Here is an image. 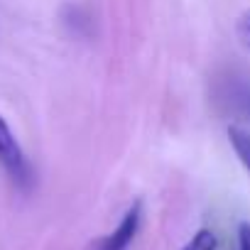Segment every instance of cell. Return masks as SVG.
I'll return each mask as SVG.
<instances>
[{
  "instance_id": "cell-1",
  "label": "cell",
  "mask_w": 250,
  "mask_h": 250,
  "mask_svg": "<svg viewBox=\"0 0 250 250\" xmlns=\"http://www.w3.org/2000/svg\"><path fill=\"white\" fill-rule=\"evenodd\" d=\"M0 167L20 189H27L32 184V167L3 115H0Z\"/></svg>"
},
{
  "instance_id": "cell-2",
  "label": "cell",
  "mask_w": 250,
  "mask_h": 250,
  "mask_svg": "<svg viewBox=\"0 0 250 250\" xmlns=\"http://www.w3.org/2000/svg\"><path fill=\"white\" fill-rule=\"evenodd\" d=\"M140 218H143V206L140 201L133 204L128 208V213L123 216V221L118 223V228L113 233H108L96 250H128V245L133 243V238L138 235V228H140Z\"/></svg>"
},
{
  "instance_id": "cell-3",
  "label": "cell",
  "mask_w": 250,
  "mask_h": 250,
  "mask_svg": "<svg viewBox=\"0 0 250 250\" xmlns=\"http://www.w3.org/2000/svg\"><path fill=\"white\" fill-rule=\"evenodd\" d=\"M228 140H230V147L238 155L240 165L250 174V133L238 128V125H230V128H228Z\"/></svg>"
},
{
  "instance_id": "cell-4",
  "label": "cell",
  "mask_w": 250,
  "mask_h": 250,
  "mask_svg": "<svg viewBox=\"0 0 250 250\" xmlns=\"http://www.w3.org/2000/svg\"><path fill=\"white\" fill-rule=\"evenodd\" d=\"M182 250H218V240H216V235H213V230H208V228H201Z\"/></svg>"
},
{
  "instance_id": "cell-5",
  "label": "cell",
  "mask_w": 250,
  "mask_h": 250,
  "mask_svg": "<svg viewBox=\"0 0 250 250\" xmlns=\"http://www.w3.org/2000/svg\"><path fill=\"white\" fill-rule=\"evenodd\" d=\"M235 32H238V40L245 49H250V10H245L240 18H238V25H235Z\"/></svg>"
},
{
  "instance_id": "cell-6",
  "label": "cell",
  "mask_w": 250,
  "mask_h": 250,
  "mask_svg": "<svg viewBox=\"0 0 250 250\" xmlns=\"http://www.w3.org/2000/svg\"><path fill=\"white\" fill-rule=\"evenodd\" d=\"M238 250H250V223H240L238 228Z\"/></svg>"
}]
</instances>
